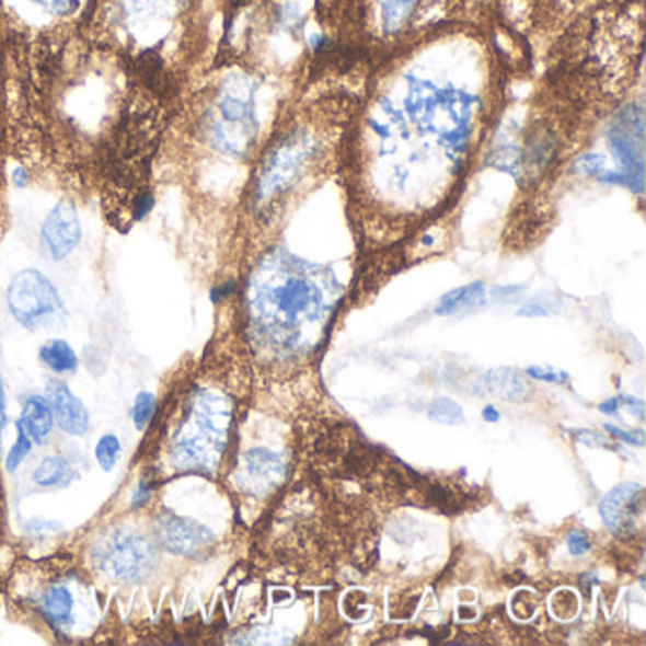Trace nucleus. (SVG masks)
Masks as SVG:
<instances>
[{"mask_svg": "<svg viewBox=\"0 0 646 646\" xmlns=\"http://www.w3.org/2000/svg\"><path fill=\"white\" fill-rule=\"evenodd\" d=\"M360 92H321L296 101L267 141L251 178V205L261 217H279L288 205L339 171L347 129Z\"/></svg>", "mask_w": 646, "mask_h": 646, "instance_id": "f03ea898", "label": "nucleus"}, {"mask_svg": "<svg viewBox=\"0 0 646 646\" xmlns=\"http://www.w3.org/2000/svg\"><path fill=\"white\" fill-rule=\"evenodd\" d=\"M620 402H624L625 406L630 407L632 414L637 415L641 422L645 419V402L641 399H633V396H620Z\"/></svg>", "mask_w": 646, "mask_h": 646, "instance_id": "7c9ffc66", "label": "nucleus"}, {"mask_svg": "<svg viewBox=\"0 0 646 646\" xmlns=\"http://www.w3.org/2000/svg\"><path fill=\"white\" fill-rule=\"evenodd\" d=\"M155 412V396L152 393H139L135 399L134 409H131V417H134L135 427L142 430L147 429Z\"/></svg>", "mask_w": 646, "mask_h": 646, "instance_id": "b1692460", "label": "nucleus"}, {"mask_svg": "<svg viewBox=\"0 0 646 646\" xmlns=\"http://www.w3.org/2000/svg\"><path fill=\"white\" fill-rule=\"evenodd\" d=\"M41 611L44 619L57 632H67L74 620V598L65 584H54L46 588L41 598Z\"/></svg>", "mask_w": 646, "mask_h": 646, "instance_id": "4468645a", "label": "nucleus"}, {"mask_svg": "<svg viewBox=\"0 0 646 646\" xmlns=\"http://www.w3.org/2000/svg\"><path fill=\"white\" fill-rule=\"evenodd\" d=\"M258 92L261 78L243 65H233L218 82L205 120L207 139L218 154L245 160L253 152L261 129Z\"/></svg>", "mask_w": 646, "mask_h": 646, "instance_id": "39448f33", "label": "nucleus"}, {"mask_svg": "<svg viewBox=\"0 0 646 646\" xmlns=\"http://www.w3.org/2000/svg\"><path fill=\"white\" fill-rule=\"evenodd\" d=\"M154 482H147V480H142L141 484L135 487L134 495H131V506L134 508H142V506L147 505L150 497H152V492H154Z\"/></svg>", "mask_w": 646, "mask_h": 646, "instance_id": "c85d7f7f", "label": "nucleus"}, {"mask_svg": "<svg viewBox=\"0 0 646 646\" xmlns=\"http://www.w3.org/2000/svg\"><path fill=\"white\" fill-rule=\"evenodd\" d=\"M41 360L51 372L72 373L78 368V357L65 339H49L41 347Z\"/></svg>", "mask_w": 646, "mask_h": 646, "instance_id": "aec40b11", "label": "nucleus"}, {"mask_svg": "<svg viewBox=\"0 0 646 646\" xmlns=\"http://www.w3.org/2000/svg\"><path fill=\"white\" fill-rule=\"evenodd\" d=\"M92 0H0V43L10 56L56 64L82 44Z\"/></svg>", "mask_w": 646, "mask_h": 646, "instance_id": "20e7f679", "label": "nucleus"}, {"mask_svg": "<svg viewBox=\"0 0 646 646\" xmlns=\"http://www.w3.org/2000/svg\"><path fill=\"white\" fill-rule=\"evenodd\" d=\"M485 285L482 281H474L464 287L453 288L450 292L440 298V302L436 305V315H453L457 311L471 308L476 303L484 302Z\"/></svg>", "mask_w": 646, "mask_h": 646, "instance_id": "6ab92c4d", "label": "nucleus"}, {"mask_svg": "<svg viewBox=\"0 0 646 646\" xmlns=\"http://www.w3.org/2000/svg\"><path fill=\"white\" fill-rule=\"evenodd\" d=\"M573 435L580 438V442L588 443V446H601V448H611L607 438L598 435V432H591V430H573Z\"/></svg>", "mask_w": 646, "mask_h": 646, "instance_id": "c756f323", "label": "nucleus"}, {"mask_svg": "<svg viewBox=\"0 0 646 646\" xmlns=\"http://www.w3.org/2000/svg\"><path fill=\"white\" fill-rule=\"evenodd\" d=\"M487 389L503 401H523L529 393V385L514 368H497L485 378Z\"/></svg>", "mask_w": 646, "mask_h": 646, "instance_id": "a211bd4d", "label": "nucleus"}, {"mask_svg": "<svg viewBox=\"0 0 646 646\" xmlns=\"http://www.w3.org/2000/svg\"><path fill=\"white\" fill-rule=\"evenodd\" d=\"M46 394L59 429L67 435L84 436L90 429V414L71 387L54 378L46 383Z\"/></svg>", "mask_w": 646, "mask_h": 646, "instance_id": "ddd939ff", "label": "nucleus"}, {"mask_svg": "<svg viewBox=\"0 0 646 646\" xmlns=\"http://www.w3.org/2000/svg\"><path fill=\"white\" fill-rule=\"evenodd\" d=\"M8 308L23 328L33 332L59 328L67 319L64 298L38 269L15 275L8 287Z\"/></svg>", "mask_w": 646, "mask_h": 646, "instance_id": "0eeeda50", "label": "nucleus"}, {"mask_svg": "<svg viewBox=\"0 0 646 646\" xmlns=\"http://www.w3.org/2000/svg\"><path fill=\"white\" fill-rule=\"evenodd\" d=\"M154 541L171 554L197 560L215 546V534L197 521L175 514H160L152 526Z\"/></svg>", "mask_w": 646, "mask_h": 646, "instance_id": "9d476101", "label": "nucleus"}, {"mask_svg": "<svg viewBox=\"0 0 646 646\" xmlns=\"http://www.w3.org/2000/svg\"><path fill=\"white\" fill-rule=\"evenodd\" d=\"M482 417H484V422L487 423L500 422V414L493 406H485L484 412H482Z\"/></svg>", "mask_w": 646, "mask_h": 646, "instance_id": "c9c22d12", "label": "nucleus"}, {"mask_svg": "<svg viewBox=\"0 0 646 646\" xmlns=\"http://www.w3.org/2000/svg\"><path fill=\"white\" fill-rule=\"evenodd\" d=\"M92 562L95 569L114 580L139 582L154 573L158 554L145 534L120 529L95 542Z\"/></svg>", "mask_w": 646, "mask_h": 646, "instance_id": "6e6552de", "label": "nucleus"}, {"mask_svg": "<svg viewBox=\"0 0 646 646\" xmlns=\"http://www.w3.org/2000/svg\"><path fill=\"white\" fill-rule=\"evenodd\" d=\"M204 0H92L82 44L124 64L162 71L192 56Z\"/></svg>", "mask_w": 646, "mask_h": 646, "instance_id": "7ed1b4c3", "label": "nucleus"}, {"mask_svg": "<svg viewBox=\"0 0 646 646\" xmlns=\"http://www.w3.org/2000/svg\"><path fill=\"white\" fill-rule=\"evenodd\" d=\"M54 422L56 419H54V412H51L48 399H44L41 394H33L23 404L18 425H22V429L27 432L33 442L44 443L54 429Z\"/></svg>", "mask_w": 646, "mask_h": 646, "instance_id": "2eb2a0df", "label": "nucleus"}, {"mask_svg": "<svg viewBox=\"0 0 646 646\" xmlns=\"http://www.w3.org/2000/svg\"><path fill=\"white\" fill-rule=\"evenodd\" d=\"M282 472V461L272 451L258 450L249 451L243 466V480L251 487H264L279 478Z\"/></svg>", "mask_w": 646, "mask_h": 646, "instance_id": "dca6fc26", "label": "nucleus"}, {"mask_svg": "<svg viewBox=\"0 0 646 646\" xmlns=\"http://www.w3.org/2000/svg\"><path fill=\"white\" fill-rule=\"evenodd\" d=\"M609 148L614 162L630 181V191H645V106H622L609 127Z\"/></svg>", "mask_w": 646, "mask_h": 646, "instance_id": "1a4fd4ad", "label": "nucleus"}, {"mask_svg": "<svg viewBox=\"0 0 646 646\" xmlns=\"http://www.w3.org/2000/svg\"><path fill=\"white\" fill-rule=\"evenodd\" d=\"M526 373L533 380L546 381V383H565L569 380L567 373L557 372L552 366H529Z\"/></svg>", "mask_w": 646, "mask_h": 646, "instance_id": "a878e982", "label": "nucleus"}, {"mask_svg": "<svg viewBox=\"0 0 646 646\" xmlns=\"http://www.w3.org/2000/svg\"><path fill=\"white\" fill-rule=\"evenodd\" d=\"M77 471L72 469V464L64 459V457H46L43 463L36 466L33 480L36 485L46 487V489H61V487H69V485L77 480Z\"/></svg>", "mask_w": 646, "mask_h": 646, "instance_id": "f3484780", "label": "nucleus"}, {"mask_svg": "<svg viewBox=\"0 0 646 646\" xmlns=\"http://www.w3.org/2000/svg\"><path fill=\"white\" fill-rule=\"evenodd\" d=\"M226 412L218 409L211 394H197L192 402L188 419L173 438L171 455L178 469H209L224 443L226 425L220 419Z\"/></svg>", "mask_w": 646, "mask_h": 646, "instance_id": "423d86ee", "label": "nucleus"}, {"mask_svg": "<svg viewBox=\"0 0 646 646\" xmlns=\"http://www.w3.org/2000/svg\"><path fill=\"white\" fill-rule=\"evenodd\" d=\"M82 224L74 205L57 204L44 218L41 241L54 261H65L80 245Z\"/></svg>", "mask_w": 646, "mask_h": 646, "instance_id": "f8f14e48", "label": "nucleus"}, {"mask_svg": "<svg viewBox=\"0 0 646 646\" xmlns=\"http://www.w3.org/2000/svg\"><path fill=\"white\" fill-rule=\"evenodd\" d=\"M12 181H14L18 188H25L28 181H31V175H28L27 169L15 168L14 171H12Z\"/></svg>", "mask_w": 646, "mask_h": 646, "instance_id": "473e14b6", "label": "nucleus"}, {"mask_svg": "<svg viewBox=\"0 0 646 646\" xmlns=\"http://www.w3.org/2000/svg\"><path fill=\"white\" fill-rule=\"evenodd\" d=\"M604 430L611 432L620 442L632 443V446H637V448L645 446V432L643 430H633V432H630V430L616 429L614 425H604Z\"/></svg>", "mask_w": 646, "mask_h": 646, "instance_id": "cd10ccee", "label": "nucleus"}, {"mask_svg": "<svg viewBox=\"0 0 646 646\" xmlns=\"http://www.w3.org/2000/svg\"><path fill=\"white\" fill-rule=\"evenodd\" d=\"M518 316H549V310L542 308L541 303H527L518 310Z\"/></svg>", "mask_w": 646, "mask_h": 646, "instance_id": "2f4dec72", "label": "nucleus"}, {"mask_svg": "<svg viewBox=\"0 0 646 646\" xmlns=\"http://www.w3.org/2000/svg\"><path fill=\"white\" fill-rule=\"evenodd\" d=\"M122 443L120 438L116 435L101 436L97 446H95V461L105 472L113 471L118 459H120Z\"/></svg>", "mask_w": 646, "mask_h": 646, "instance_id": "4be33fe9", "label": "nucleus"}, {"mask_svg": "<svg viewBox=\"0 0 646 646\" xmlns=\"http://www.w3.org/2000/svg\"><path fill=\"white\" fill-rule=\"evenodd\" d=\"M430 422L440 423V425H463L464 419L463 409L451 399L440 396L436 399L429 407Z\"/></svg>", "mask_w": 646, "mask_h": 646, "instance_id": "412c9836", "label": "nucleus"}, {"mask_svg": "<svg viewBox=\"0 0 646 646\" xmlns=\"http://www.w3.org/2000/svg\"><path fill=\"white\" fill-rule=\"evenodd\" d=\"M64 523L54 520H44V518H35V520H28L23 527V531L28 537H35V539H44L48 534H57L64 531Z\"/></svg>", "mask_w": 646, "mask_h": 646, "instance_id": "393cba45", "label": "nucleus"}, {"mask_svg": "<svg viewBox=\"0 0 646 646\" xmlns=\"http://www.w3.org/2000/svg\"><path fill=\"white\" fill-rule=\"evenodd\" d=\"M599 512L604 526L622 539L637 533V520L643 516V485L622 484L604 495Z\"/></svg>", "mask_w": 646, "mask_h": 646, "instance_id": "9b49d317", "label": "nucleus"}, {"mask_svg": "<svg viewBox=\"0 0 646 646\" xmlns=\"http://www.w3.org/2000/svg\"><path fill=\"white\" fill-rule=\"evenodd\" d=\"M15 430H18V438H15L14 446L7 457V471L15 472L22 466L23 461L27 459L28 453L33 450V440L28 438L27 432L22 429V425L15 423Z\"/></svg>", "mask_w": 646, "mask_h": 646, "instance_id": "5701e85b", "label": "nucleus"}, {"mask_svg": "<svg viewBox=\"0 0 646 646\" xmlns=\"http://www.w3.org/2000/svg\"><path fill=\"white\" fill-rule=\"evenodd\" d=\"M619 406H620V399H611V401L603 402V404H601V406H599V409H601V412H603V414L614 415V414H616V409H619Z\"/></svg>", "mask_w": 646, "mask_h": 646, "instance_id": "f704fd0d", "label": "nucleus"}, {"mask_svg": "<svg viewBox=\"0 0 646 646\" xmlns=\"http://www.w3.org/2000/svg\"><path fill=\"white\" fill-rule=\"evenodd\" d=\"M567 544H569V552L576 557H580V555L588 554L591 550V541L588 534L580 531V529H573L567 534Z\"/></svg>", "mask_w": 646, "mask_h": 646, "instance_id": "bb28decb", "label": "nucleus"}, {"mask_svg": "<svg viewBox=\"0 0 646 646\" xmlns=\"http://www.w3.org/2000/svg\"><path fill=\"white\" fill-rule=\"evenodd\" d=\"M521 290H523V287H497L493 288L492 295L495 298H506V296L520 295Z\"/></svg>", "mask_w": 646, "mask_h": 646, "instance_id": "72a5a7b5", "label": "nucleus"}, {"mask_svg": "<svg viewBox=\"0 0 646 646\" xmlns=\"http://www.w3.org/2000/svg\"><path fill=\"white\" fill-rule=\"evenodd\" d=\"M503 59L478 25L446 22L378 59L366 71L347 129L339 173L359 192L399 160L387 191L435 184L453 196L500 116Z\"/></svg>", "mask_w": 646, "mask_h": 646, "instance_id": "f257e3e1", "label": "nucleus"}]
</instances>
